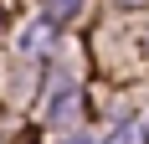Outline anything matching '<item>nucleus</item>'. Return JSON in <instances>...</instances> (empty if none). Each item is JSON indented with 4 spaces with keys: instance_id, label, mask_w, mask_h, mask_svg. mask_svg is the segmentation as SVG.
<instances>
[{
    "instance_id": "1",
    "label": "nucleus",
    "mask_w": 149,
    "mask_h": 144,
    "mask_svg": "<svg viewBox=\"0 0 149 144\" xmlns=\"http://www.w3.org/2000/svg\"><path fill=\"white\" fill-rule=\"evenodd\" d=\"M77 5H82V0H46V15H52V21H67Z\"/></svg>"
},
{
    "instance_id": "2",
    "label": "nucleus",
    "mask_w": 149,
    "mask_h": 144,
    "mask_svg": "<svg viewBox=\"0 0 149 144\" xmlns=\"http://www.w3.org/2000/svg\"><path fill=\"white\" fill-rule=\"evenodd\" d=\"M108 144H144V134H139V129H134V124H123V129H118V134H113V139H108Z\"/></svg>"
},
{
    "instance_id": "3",
    "label": "nucleus",
    "mask_w": 149,
    "mask_h": 144,
    "mask_svg": "<svg viewBox=\"0 0 149 144\" xmlns=\"http://www.w3.org/2000/svg\"><path fill=\"white\" fill-rule=\"evenodd\" d=\"M123 5H144V0H123Z\"/></svg>"
}]
</instances>
